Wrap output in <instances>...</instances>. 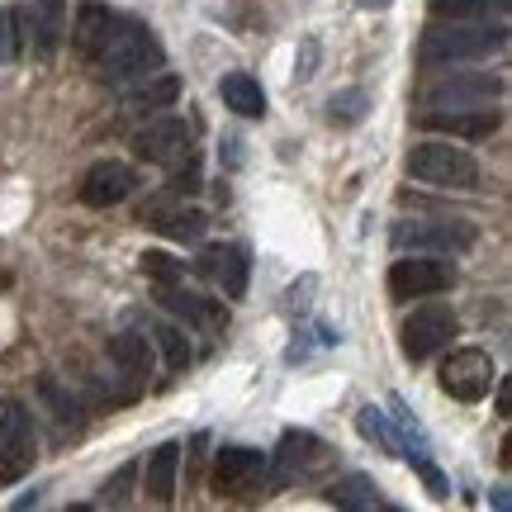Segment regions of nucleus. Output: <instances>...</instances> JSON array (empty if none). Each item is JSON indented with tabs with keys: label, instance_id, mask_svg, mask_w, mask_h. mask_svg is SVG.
<instances>
[{
	"label": "nucleus",
	"instance_id": "2f4dec72",
	"mask_svg": "<svg viewBox=\"0 0 512 512\" xmlns=\"http://www.w3.org/2000/svg\"><path fill=\"white\" fill-rule=\"evenodd\" d=\"M313 62H318V43L309 38V43H304V62H299V72H294V76H299V81H309V76H313Z\"/></svg>",
	"mask_w": 512,
	"mask_h": 512
},
{
	"label": "nucleus",
	"instance_id": "20e7f679",
	"mask_svg": "<svg viewBox=\"0 0 512 512\" xmlns=\"http://www.w3.org/2000/svg\"><path fill=\"white\" fill-rule=\"evenodd\" d=\"M408 176L422 185H441V190H475L479 162L465 147L451 143H418L408 152Z\"/></svg>",
	"mask_w": 512,
	"mask_h": 512
},
{
	"label": "nucleus",
	"instance_id": "b1692460",
	"mask_svg": "<svg viewBox=\"0 0 512 512\" xmlns=\"http://www.w3.org/2000/svg\"><path fill=\"white\" fill-rule=\"evenodd\" d=\"M437 19H494L508 24V0H427Z\"/></svg>",
	"mask_w": 512,
	"mask_h": 512
},
{
	"label": "nucleus",
	"instance_id": "4be33fe9",
	"mask_svg": "<svg viewBox=\"0 0 512 512\" xmlns=\"http://www.w3.org/2000/svg\"><path fill=\"white\" fill-rule=\"evenodd\" d=\"M219 95H223V105L233 114H242V119H261L266 114V91H261V81L247 72H228L219 81Z\"/></svg>",
	"mask_w": 512,
	"mask_h": 512
},
{
	"label": "nucleus",
	"instance_id": "2eb2a0df",
	"mask_svg": "<svg viewBox=\"0 0 512 512\" xmlns=\"http://www.w3.org/2000/svg\"><path fill=\"white\" fill-rule=\"evenodd\" d=\"M133 185H138V171L128 162H95L86 176H81V204H91V209H114V204H124L133 195Z\"/></svg>",
	"mask_w": 512,
	"mask_h": 512
},
{
	"label": "nucleus",
	"instance_id": "423d86ee",
	"mask_svg": "<svg viewBox=\"0 0 512 512\" xmlns=\"http://www.w3.org/2000/svg\"><path fill=\"white\" fill-rule=\"evenodd\" d=\"M456 285V266L451 256H432V252H403V261L389 266V299H432V294H446Z\"/></svg>",
	"mask_w": 512,
	"mask_h": 512
},
{
	"label": "nucleus",
	"instance_id": "f8f14e48",
	"mask_svg": "<svg viewBox=\"0 0 512 512\" xmlns=\"http://www.w3.org/2000/svg\"><path fill=\"white\" fill-rule=\"evenodd\" d=\"M323 465H328V446L313 432H285L275 460H266V475H271V484H290V479L318 475Z\"/></svg>",
	"mask_w": 512,
	"mask_h": 512
},
{
	"label": "nucleus",
	"instance_id": "a878e982",
	"mask_svg": "<svg viewBox=\"0 0 512 512\" xmlns=\"http://www.w3.org/2000/svg\"><path fill=\"white\" fill-rule=\"evenodd\" d=\"M328 503L332 508H384V498L375 494V484L366 475H342L328 489Z\"/></svg>",
	"mask_w": 512,
	"mask_h": 512
},
{
	"label": "nucleus",
	"instance_id": "4468645a",
	"mask_svg": "<svg viewBox=\"0 0 512 512\" xmlns=\"http://www.w3.org/2000/svg\"><path fill=\"white\" fill-rule=\"evenodd\" d=\"M427 133H446V138H465V143H484L489 133H498L503 114L489 105H460V110H427L418 119Z\"/></svg>",
	"mask_w": 512,
	"mask_h": 512
},
{
	"label": "nucleus",
	"instance_id": "6e6552de",
	"mask_svg": "<svg viewBox=\"0 0 512 512\" xmlns=\"http://www.w3.org/2000/svg\"><path fill=\"white\" fill-rule=\"evenodd\" d=\"M190 147H195V133L181 114H157L147 119L138 133H133V152L152 166H181L190 162Z\"/></svg>",
	"mask_w": 512,
	"mask_h": 512
},
{
	"label": "nucleus",
	"instance_id": "9d476101",
	"mask_svg": "<svg viewBox=\"0 0 512 512\" xmlns=\"http://www.w3.org/2000/svg\"><path fill=\"white\" fill-rule=\"evenodd\" d=\"M456 332H460V323L446 304H422V309H413L403 318V356L408 361H427L441 347H451Z\"/></svg>",
	"mask_w": 512,
	"mask_h": 512
},
{
	"label": "nucleus",
	"instance_id": "aec40b11",
	"mask_svg": "<svg viewBox=\"0 0 512 512\" xmlns=\"http://www.w3.org/2000/svg\"><path fill=\"white\" fill-rule=\"evenodd\" d=\"M114 24H119V15H114L110 5H100V0H81V5H76V24H72L76 53L86 57V62H95V53L105 48V38L114 34Z\"/></svg>",
	"mask_w": 512,
	"mask_h": 512
},
{
	"label": "nucleus",
	"instance_id": "72a5a7b5",
	"mask_svg": "<svg viewBox=\"0 0 512 512\" xmlns=\"http://www.w3.org/2000/svg\"><path fill=\"white\" fill-rule=\"evenodd\" d=\"M498 413H503V418H508V413H512V389H508V384L498 389Z\"/></svg>",
	"mask_w": 512,
	"mask_h": 512
},
{
	"label": "nucleus",
	"instance_id": "cd10ccee",
	"mask_svg": "<svg viewBox=\"0 0 512 512\" xmlns=\"http://www.w3.org/2000/svg\"><path fill=\"white\" fill-rule=\"evenodd\" d=\"M43 399L53 403V413H57V422H62V427H72V432H81V413H86V408H81V399H76L72 389H62V384L57 380H43Z\"/></svg>",
	"mask_w": 512,
	"mask_h": 512
},
{
	"label": "nucleus",
	"instance_id": "7ed1b4c3",
	"mask_svg": "<svg viewBox=\"0 0 512 512\" xmlns=\"http://www.w3.org/2000/svg\"><path fill=\"white\" fill-rule=\"evenodd\" d=\"M67 34V0H34L10 15V57L34 53L38 62H53Z\"/></svg>",
	"mask_w": 512,
	"mask_h": 512
},
{
	"label": "nucleus",
	"instance_id": "473e14b6",
	"mask_svg": "<svg viewBox=\"0 0 512 512\" xmlns=\"http://www.w3.org/2000/svg\"><path fill=\"white\" fill-rule=\"evenodd\" d=\"M10 57V15L0 10V62Z\"/></svg>",
	"mask_w": 512,
	"mask_h": 512
},
{
	"label": "nucleus",
	"instance_id": "9b49d317",
	"mask_svg": "<svg viewBox=\"0 0 512 512\" xmlns=\"http://www.w3.org/2000/svg\"><path fill=\"white\" fill-rule=\"evenodd\" d=\"M494 361H489V351L479 347H460L446 356V366H441V389L460 403H479L489 389H494Z\"/></svg>",
	"mask_w": 512,
	"mask_h": 512
},
{
	"label": "nucleus",
	"instance_id": "393cba45",
	"mask_svg": "<svg viewBox=\"0 0 512 512\" xmlns=\"http://www.w3.org/2000/svg\"><path fill=\"white\" fill-rule=\"evenodd\" d=\"M176 100H181V81H176L171 72H152V81L138 86L124 105L128 110H138V114H147V110H166V105H176Z\"/></svg>",
	"mask_w": 512,
	"mask_h": 512
},
{
	"label": "nucleus",
	"instance_id": "412c9836",
	"mask_svg": "<svg viewBox=\"0 0 512 512\" xmlns=\"http://www.w3.org/2000/svg\"><path fill=\"white\" fill-rule=\"evenodd\" d=\"M110 361H114V370L128 380V389H138V384L152 375V342L138 337V332H114L110 337Z\"/></svg>",
	"mask_w": 512,
	"mask_h": 512
},
{
	"label": "nucleus",
	"instance_id": "ddd939ff",
	"mask_svg": "<svg viewBox=\"0 0 512 512\" xmlns=\"http://www.w3.org/2000/svg\"><path fill=\"white\" fill-rule=\"evenodd\" d=\"M261 479H266V456L252 451V446H223L219 456H214V494H252L261 489Z\"/></svg>",
	"mask_w": 512,
	"mask_h": 512
},
{
	"label": "nucleus",
	"instance_id": "6ab92c4d",
	"mask_svg": "<svg viewBox=\"0 0 512 512\" xmlns=\"http://www.w3.org/2000/svg\"><path fill=\"white\" fill-rule=\"evenodd\" d=\"M143 223L157 228V233H166V238H176V242H200L204 228H209V219H204L200 209H181V204H171V200L143 204Z\"/></svg>",
	"mask_w": 512,
	"mask_h": 512
},
{
	"label": "nucleus",
	"instance_id": "7c9ffc66",
	"mask_svg": "<svg viewBox=\"0 0 512 512\" xmlns=\"http://www.w3.org/2000/svg\"><path fill=\"white\" fill-rule=\"evenodd\" d=\"M138 261H143V275L147 280H157V285H176V280H185V266L181 261H171L166 252H143Z\"/></svg>",
	"mask_w": 512,
	"mask_h": 512
},
{
	"label": "nucleus",
	"instance_id": "1a4fd4ad",
	"mask_svg": "<svg viewBox=\"0 0 512 512\" xmlns=\"http://www.w3.org/2000/svg\"><path fill=\"white\" fill-rule=\"evenodd\" d=\"M503 95V76L489 72H441L427 91H422V105L427 110H460V105H489Z\"/></svg>",
	"mask_w": 512,
	"mask_h": 512
},
{
	"label": "nucleus",
	"instance_id": "5701e85b",
	"mask_svg": "<svg viewBox=\"0 0 512 512\" xmlns=\"http://www.w3.org/2000/svg\"><path fill=\"white\" fill-rule=\"evenodd\" d=\"M138 323H143V332L162 347V361L171 375H181L190 361H195V351H190V342H185V332L176 328V323H162V318H147V313H138Z\"/></svg>",
	"mask_w": 512,
	"mask_h": 512
},
{
	"label": "nucleus",
	"instance_id": "c85d7f7f",
	"mask_svg": "<svg viewBox=\"0 0 512 512\" xmlns=\"http://www.w3.org/2000/svg\"><path fill=\"white\" fill-rule=\"evenodd\" d=\"M366 105H370L366 91H342V95H332L328 100V119L332 124H342V128H351V124L366 119Z\"/></svg>",
	"mask_w": 512,
	"mask_h": 512
},
{
	"label": "nucleus",
	"instance_id": "39448f33",
	"mask_svg": "<svg viewBox=\"0 0 512 512\" xmlns=\"http://www.w3.org/2000/svg\"><path fill=\"white\" fill-rule=\"evenodd\" d=\"M389 242L399 252H432V256H465L475 247V223L465 219H399Z\"/></svg>",
	"mask_w": 512,
	"mask_h": 512
},
{
	"label": "nucleus",
	"instance_id": "f704fd0d",
	"mask_svg": "<svg viewBox=\"0 0 512 512\" xmlns=\"http://www.w3.org/2000/svg\"><path fill=\"white\" fill-rule=\"evenodd\" d=\"M356 5H366V10H389L394 0H356Z\"/></svg>",
	"mask_w": 512,
	"mask_h": 512
},
{
	"label": "nucleus",
	"instance_id": "f03ea898",
	"mask_svg": "<svg viewBox=\"0 0 512 512\" xmlns=\"http://www.w3.org/2000/svg\"><path fill=\"white\" fill-rule=\"evenodd\" d=\"M162 62H166L162 38L152 34L143 19H128V15H119L114 34L105 38V48L95 53V67H100V76H110V81L152 76V72H162Z\"/></svg>",
	"mask_w": 512,
	"mask_h": 512
},
{
	"label": "nucleus",
	"instance_id": "c756f323",
	"mask_svg": "<svg viewBox=\"0 0 512 512\" xmlns=\"http://www.w3.org/2000/svg\"><path fill=\"white\" fill-rule=\"evenodd\" d=\"M133 479H138V460H128L114 470V479H105V489H100V503H110V508H124L128 498H133Z\"/></svg>",
	"mask_w": 512,
	"mask_h": 512
},
{
	"label": "nucleus",
	"instance_id": "f3484780",
	"mask_svg": "<svg viewBox=\"0 0 512 512\" xmlns=\"http://www.w3.org/2000/svg\"><path fill=\"white\" fill-rule=\"evenodd\" d=\"M157 290H162V304H166V309L181 313L190 328L209 332V337H223V332H228V309H223L219 299H204V294L185 290L181 280H176V285H157Z\"/></svg>",
	"mask_w": 512,
	"mask_h": 512
},
{
	"label": "nucleus",
	"instance_id": "0eeeda50",
	"mask_svg": "<svg viewBox=\"0 0 512 512\" xmlns=\"http://www.w3.org/2000/svg\"><path fill=\"white\" fill-rule=\"evenodd\" d=\"M38 460V437L34 418L24 413V403L0 399V484H15L34 470Z\"/></svg>",
	"mask_w": 512,
	"mask_h": 512
},
{
	"label": "nucleus",
	"instance_id": "a211bd4d",
	"mask_svg": "<svg viewBox=\"0 0 512 512\" xmlns=\"http://www.w3.org/2000/svg\"><path fill=\"white\" fill-rule=\"evenodd\" d=\"M143 470V494L157 503V508H171L176 503V475H181V441H162L152 456H147V465H138Z\"/></svg>",
	"mask_w": 512,
	"mask_h": 512
},
{
	"label": "nucleus",
	"instance_id": "dca6fc26",
	"mask_svg": "<svg viewBox=\"0 0 512 512\" xmlns=\"http://www.w3.org/2000/svg\"><path fill=\"white\" fill-rule=\"evenodd\" d=\"M200 271L219 285L223 299H242L247 280H252V261H247V247H238V242H214L200 252Z\"/></svg>",
	"mask_w": 512,
	"mask_h": 512
},
{
	"label": "nucleus",
	"instance_id": "bb28decb",
	"mask_svg": "<svg viewBox=\"0 0 512 512\" xmlns=\"http://www.w3.org/2000/svg\"><path fill=\"white\" fill-rule=\"evenodd\" d=\"M356 432H361L366 441H375L380 451L399 456V437H394V427H389V413H380V408H361V413H356Z\"/></svg>",
	"mask_w": 512,
	"mask_h": 512
},
{
	"label": "nucleus",
	"instance_id": "f257e3e1",
	"mask_svg": "<svg viewBox=\"0 0 512 512\" xmlns=\"http://www.w3.org/2000/svg\"><path fill=\"white\" fill-rule=\"evenodd\" d=\"M508 48V24H489V19H446L432 24L418 43L422 67H460V62H484Z\"/></svg>",
	"mask_w": 512,
	"mask_h": 512
}]
</instances>
